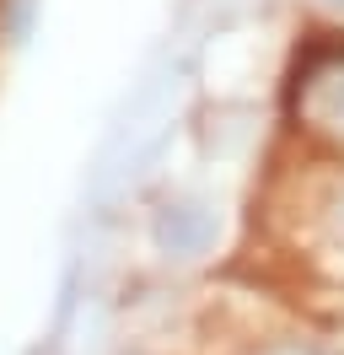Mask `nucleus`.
I'll list each match as a JSON object with an SVG mask.
<instances>
[{"label":"nucleus","mask_w":344,"mask_h":355,"mask_svg":"<svg viewBox=\"0 0 344 355\" xmlns=\"http://www.w3.org/2000/svg\"><path fill=\"white\" fill-rule=\"evenodd\" d=\"M215 243V216L205 205H162V216H156V248L167 253V259H199L205 248Z\"/></svg>","instance_id":"obj_1"},{"label":"nucleus","mask_w":344,"mask_h":355,"mask_svg":"<svg viewBox=\"0 0 344 355\" xmlns=\"http://www.w3.org/2000/svg\"><path fill=\"white\" fill-rule=\"evenodd\" d=\"M334 6H344V0H334Z\"/></svg>","instance_id":"obj_3"},{"label":"nucleus","mask_w":344,"mask_h":355,"mask_svg":"<svg viewBox=\"0 0 344 355\" xmlns=\"http://www.w3.org/2000/svg\"><path fill=\"white\" fill-rule=\"evenodd\" d=\"M318 108H322L328 124H344V65L318 76Z\"/></svg>","instance_id":"obj_2"}]
</instances>
